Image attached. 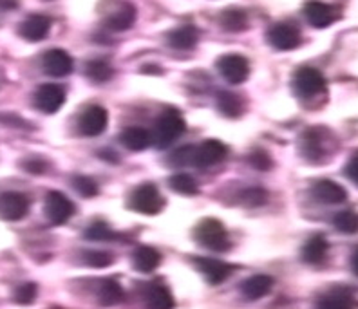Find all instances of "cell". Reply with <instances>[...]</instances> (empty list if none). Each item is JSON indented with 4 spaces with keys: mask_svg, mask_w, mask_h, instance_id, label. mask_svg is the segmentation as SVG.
Here are the masks:
<instances>
[{
    "mask_svg": "<svg viewBox=\"0 0 358 309\" xmlns=\"http://www.w3.org/2000/svg\"><path fill=\"white\" fill-rule=\"evenodd\" d=\"M36 296V286L33 282L20 284V286L15 289V302L18 304H31L35 301Z\"/></svg>",
    "mask_w": 358,
    "mask_h": 309,
    "instance_id": "e575fe53",
    "label": "cell"
},
{
    "mask_svg": "<svg viewBox=\"0 0 358 309\" xmlns=\"http://www.w3.org/2000/svg\"><path fill=\"white\" fill-rule=\"evenodd\" d=\"M147 309H174V299L171 292L162 284H152L145 293Z\"/></svg>",
    "mask_w": 358,
    "mask_h": 309,
    "instance_id": "603a6c76",
    "label": "cell"
},
{
    "mask_svg": "<svg viewBox=\"0 0 358 309\" xmlns=\"http://www.w3.org/2000/svg\"><path fill=\"white\" fill-rule=\"evenodd\" d=\"M194 236H196L197 243L205 246L206 250H210V252L223 253L230 248V237H228L227 228L217 219H203L196 227Z\"/></svg>",
    "mask_w": 358,
    "mask_h": 309,
    "instance_id": "7a4b0ae2",
    "label": "cell"
},
{
    "mask_svg": "<svg viewBox=\"0 0 358 309\" xmlns=\"http://www.w3.org/2000/svg\"><path fill=\"white\" fill-rule=\"evenodd\" d=\"M51 26L52 22L49 17H44V15H31V17H27L20 24L18 33L27 42H40V40H44L49 35Z\"/></svg>",
    "mask_w": 358,
    "mask_h": 309,
    "instance_id": "9a60e30c",
    "label": "cell"
},
{
    "mask_svg": "<svg viewBox=\"0 0 358 309\" xmlns=\"http://www.w3.org/2000/svg\"><path fill=\"white\" fill-rule=\"evenodd\" d=\"M199 40V31L194 26H179L174 31L169 33L166 36V42L169 45L178 51H188V49H194Z\"/></svg>",
    "mask_w": 358,
    "mask_h": 309,
    "instance_id": "d6986e66",
    "label": "cell"
},
{
    "mask_svg": "<svg viewBox=\"0 0 358 309\" xmlns=\"http://www.w3.org/2000/svg\"><path fill=\"white\" fill-rule=\"evenodd\" d=\"M301 150L308 161H320L324 152H326V147H324L322 140V131H319V129H310L306 134L302 136Z\"/></svg>",
    "mask_w": 358,
    "mask_h": 309,
    "instance_id": "44dd1931",
    "label": "cell"
},
{
    "mask_svg": "<svg viewBox=\"0 0 358 309\" xmlns=\"http://www.w3.org/2000/svg\"><path fill=\"white\" fill-rule=\"evenodd\" d=\"M18 6V0H0V11H11Z\"/></svg>",
    "mask_w": 358,
    "mask_h": 309,
    "instance_id": "60d3db41",
    "label": "cell"
},
{
    "mask_svg": "<svg viewBox=\"0 0 358 309\" xmlns=\"http://www.w3.org/2000/svg\"><path fill=\"white\" fill-rule=\"evenodd\" d=\"M328 240L322 236H313L302 248V261L308 262V264H320L328 255Z\"/></svg>",
    "mask_w": 358,
    "mask_h": 309,
    "instance_id": "cb8c5ba5",
    "label": "cell"
},
{
    "mask_svg": "<svg viewBox=\"0 0 358 309\" xmlns=\"http://www.w3.org/2000/svg\"><path fill=\"white\" fill-rule=\"evenodd\" d=\"M268 42L279 51H292L301 44V31L293 24L279 22L268 31Z\"/></svg>",
    "mask_w": 358,
    "mask_h": 309,
    "instance_id": "7c38bea8",
    "label": "cell"
},
{
    "mask_svg": "<svg viewBox=\"0 0 358 309\" xmlns=\"http://www.w3.org/2000/svg\"><path fill=\"white\" fill-rule=\"evenodd\" d=\"M311 196L322 205H341L348 199V192L342 185L335 183L331 179H322V181H317L313 185Z\"/></svg>",
    "mask_w": 358,
    "mask_h": 309,
    "instance_id": "5bb4252c",
    "label": "cell"
},
{
    "mask_svg": "<svg viewBox=\"0 0 358 309\" xmlns=\"http://www.w3.org/2000/svg\"><path fill=\"white\" fill-rule=\"evenodd\" d=\"M192 159H194V147L179 148V150H176V152L171 156V165L181 168V166L192 165Z\"/></svg>",
    "mask_w": 358,
    "mask_h": 309,
    "instance_id": "8d00e7d4",
    "label": "cell"
},
{
    "mask_svg": "<svg viewBox=\"0 0 358 309\" xmlns=\"http://www.w3.org/2000/svg\"><path fill=\"white\" fill-rule=\"evenodd\" d=\"M66 103V89L57 83H44L35 92V107L44 114H55Z\"/></svg>",
    "mask_w": 358,
    "mask_h": 309,
    "instance_id": "9c48e42d",
    "label": "cell"
},
{
    "mask_svg": "<svg viewBox=\"0 0 358 309\" xmlns=\"http://www.w3.org/2000/svg\"><path fill=\"white\" fill-rule=\"evenodd\" d=\"M351 270L358 277V250H355V253L351 255Z\"/></svg>",
    "mask_w": 358,
    "mask_h": 309,
    "instance_id": "b9f144b4",
    "label": "cell"
},
{
    "mask_svg": "<svg viewBox=\"0 0 358 309\" xmlns=\"http://www.w3.org/2000/svg\"><path fill=\"white\" fill-rule=\"evenodd\" d=\"M215 67H217L219 74L223 76V80H227L231 85L245 83L250 76V62L237 52H230V55L219 58Z\"/></svg>",
    "mask_w": 358,
    "mask_h": 309,
    "instance_id": "5b68a950",
    "label": "cell"
},
{
    "mask_svg": "<svg viewBox=\"0 0 358 309\" xmlns=\"http://www.w3.org/2000/svg\"><path fill=\"white\" fill-rule=\"evenodd\" d=\"M219 24L224 31L239 33V31H245L248 27V15H246V11L237 8L224 9L221 17H219Z\"/></svg>",
    "mask_w": 358,
    "mask_h": 309,
    "instance_id": "d4e9b609",
    "label": "cell"
},
{
    "mask_svg": "<svg viewBox=\"0 0 358 309\" xmlns=\"http://www.w3.org/2000/svg\"><path fill=\"white\" fill-rule=\"evenodd\" d=\"M217 109L227 118H239L245 110V103L241 100V96L223 91L217 94Z\"/></svg>",
    "mask_w": 358,
    "mask_h": 309,
    "instance_id": "484cf974",
    "label": "cell"
},
{
    "mask_svg": "<svg viewBox=\"0 0 358 309\" xmlns=\"http://www.w3.org/2000/svg\"><path fill=\"white\" fill-rule=\"evenodd\" d=\"M268 201L266 190L262 188L254 187V188H246L243 194H241V203L246 206H261Z\"/></svg>",
    "mask_w": 358,
    "mask_h": 309,
    "instance_id": "1f68e13d",
    "label": "cell"
},
{
    "mask_svg": "<svg viewBox=\"0 0 358 309\" xmlns=\"http://www.w3.org/2000/svg\"><path fill=\"white\" fill-rule=\"evenodd\" d=\"M228 156V148L223 141L206 140L199 147H194L192 166L197 168H210L223 163Z\"/></svg>",
    "mask_w": 358,
    "mask_h": 309,
    "instance_id": "8992f818",
    "label": "cell"
},
{
    "mask_svg": "<svg viewBox=\"0 0 358 309\" xmlns=\"http://www.w3.org/2000/svg\"><path fill=\"white\" fill-rule=\"evenodd\" d=\"M85 237L91 240H107V239H113L114 233L107 222L96 221V222H92L91 227L85 230Z\"/></svg>",
    "mask_w": 358,
    "mask_h": 309,
    "instance_id": "d6a6232c",
    "label": "cell"
},
{
    "mask_svg": "<svg viewBox=\"0 0 358 309\" xmlns=\"http://www.w3.org/2000/svg\"><path fill=\"white\" fill-rule=\"evenodd\" d=\"M136 22V8L132 4H122L114 9L113 13L109 15V18L105 20V26L107 29L114 31V33H122V31H127L134 26Z\"/></svg>",
    "mask_w": 358,
    "mask_h": 309,
    "instance_id": "e0dca14e",
    "label": "cell"
},
{
    "mask_svg": "<svg viewBox=\"0 0 358 309\" xmlns=\"http://www.w3.org/2000/svg\"><path fill=\"white\" fill-rule=\"evenodd\" d=\"M24 168L31 172V174H42L45 170V163L38 159V157H31V159L24 161Z\"/></svg>",
    "mask_w": 358,
    "mask_h": 309,
    "instance_id": "f35d334b",
    "label": "cell"
},
{
    "mask_svg": "<svg viewBox=\"0 0 358 309\" xmlns=\"http://www.w3.org/2000/svg\"><path fill=\"white\" fill-rule=\"evenodd\" d=\"M250 165L254 166V168L261 170V172H266V170L271 168V157L268 156V152L264 150H255V152L250 154Z\"/></svg>",
    "mask_w": 358,
    "mask_h": 309,
    "instance_id": "74e56055",
    "label": "cell"
},
{
    "mask_svg": "<svg viewBox=\"0 0 358 309\" xmlns=\"http://www.w3.org/2000/svg\"><path fill=\"white\" fill-rule=\"evenodd\" d=\"M129 206L138 214L157 215L165 208V199L156 185L143 183L132 190L131 197H129Z\"/></svg>",
    "mask_w": 358,
    "mask_h": 309,
    "instance_id": "3957f363",
    "label": "cell"
},
{
    "mask_svg": "<svg viewBox=\"0 0 358 309\" xmlns=\"http://www.w3.org/2000/svg\"><path fill=\"white\" fill-rule=\"evenodd\" d=\"M42 69L49 76L64 78V76H69L73 73L75 62H73L69 52L64 51V49H49V51L44 52V57H42Z\"/></svg>",
    "mask_w": 358,
    "mask_h": 309,
    "instance_id": "8fae6325",
    "label": "cell"
},
{
    "mask_svg": "<svg viewBox=\"0 0 358 309\" xmlns=\"http://www.w3.org/2000/svg\"><path fill=\"white\" fill-rule=\"evenodd\" d=\"M120 141L125 148L132 150V152H141L145 148H149L152 145V136L143 127H129L120 136Z\"/></svg>",
    "mask_w": 358,
    "mask_h": 309,
    "instance_id": "ac0fdd59",
    "label": "cell"
},
{
    "mask_svg": "<svg viewBox=\"0 0 358 309\" xmlns=\"http://www.w3.org/2000/svg\"><path fill=\"white\" fill-rule=\"evenodd\" d=\"M345 175H348V178H350L351 181L358 187V152L355 154V156L350 159V163L345 165Z\"/></svg>",
    "mask_w": 358,
    "mask_h": 309,
    "instance_id": "ab89813d",
    "label": "cell"
},
{
    "mask_svg": "<svg viewBox=\"0 0 358 309\" xmlns=\"http://www.w3.org/2000/svg\"><path fill=\"white\" fill-rule=\"evenodd\" d=\"M333 224H335V228L341 233L353 236V233H358V214L353 212V210H344V212L335 215Z\"/></svg>",
    "mask_w": 358,
    "mask_h": 309,
    "instance_id": "4dcf8cb0",
    "label": "cell"
},
{
    "mask_svg": "<svg viewBox=\"0 0 358 309\" xmlns=\"http://www.w3.org/2000/svg\"><path fill=\"white\" fill-rule=\"evenodd\" d=\"M169 185H171L172 190L181 194V196H196L197 192H199L196 179L190 174H187V172H178V174L172 175L169 179Z\"/></svg>",
    "mask_w": 358,
    "mask_h": 309,
    "instance_id": "f546056e",
    "label": "cell"
},
{
    "mask_svg": "<svg viewBox=\"0 0 358 309\" xmlns=\"http://www.w3.org/2000/svg\"><path fill=\"white\" fill-rule=\"evenodd\" d=\"M107 123H109V113L100 105H89L87 109L80 114L78 131L82 136L96 138V136L103 134Z\"/></svg>",
    "mask_w": 358,
    "mask_h": 309,
    "instance_id": "52a82bcc",
    "label": "cell"
},
{
    "mask_svg": "<svg viewBox=\"0 0 358 309\" xmlns=\"http://www.w3.org/2000/svg\"><path fill=\"white\" fill-rule=\"evenodd\" d=\"M304 17L313 27L324 29L336 20V9L326 2H320V0H310L304 6Z\"/></svg>",
    "mask_w": 358,
    "mask_h": 309,
    "instance_id": "4fadbf2b",
    "label": "cell"
},
{
    "mask_svg": "<svg viewBox=\"0 0 358 309\" xmlns=\"http://www.w3.org/2000/svg\"><path fill=\"white\" fill-rule=\"evenodd\" d=\"M29 212V199L20 192H2L0 194V219L20 221Z\"/></svg>",
    "mask_w": 358,
    "mask_h": 309,
    "instance_id": "30bf717a",
    "label": "cell"
},
{
    "mask_svg": "<svg viewBox=\"0 0 358 309\" xmlns=\"http://www.w3.org/2000/svg\"><path fill=\"white\" fill-rule=\"evenodd\" d=\"M132 264L141 273H152L157 266L162 264V255L150 246H140L132 255Z\"/></svg>",
    "mask_w": 358,
    "mask_h": 309,
    "instance_id": "7402d4cb",
    "label": "cell"
},
{
    "mask_svg": "<svg viewBox=\"0 0 358 309\" xmlns=\"http://www.w3.org/2000/svg\"><path fill=\"white\" fill-rule=\"evenodd\" d=\"M75 203L66 197L62 192H49L45 197V217L52 224H64L75 215Z\"/></svg>",
    "mask_w": 358,
    "mask_h": 309,
    "instance_id": "ba28073f",
    "label": "cell"
},
{
    "mask_svg": "<svg viewBox=\"0 0 358 309\" xmlns=\"http://www.w3.org/2000/svg\"><path fill=\"white\" fill-rule=\"evenodd\" d=\"M273 287V279L270 275H254L243 282L241 286V293L245 295L248 301H259L262 296H266Z\"/></svg>",
    "mask_w": 358,
    "mask_h": 309,
    "instance_id": "ffe728a7",
    "label": "cell"
},
{
    "mask_svg": "<svg viewBox=\"0 0 358 309\" xmlns=\"http://www.w3.org/2000/svg\"><path fill=\"white\" fill-rule=\"evenodd\" d=\"M292 83L295 94L304 98V100H310V98H315V96L326 91L324 74L313 67H301L299 71H295Z\"/></svg>",
    "mask_w": 358,
    "mask_h": 309,
    "instance_id": "277c9868",
    "label": "cell"
},
{
    "mask_svg": "<svg viewBox=\"0 0 358 309\" xmlns=\"http://www.w3.org/2000/svg\"><path fill=\"white\" fill-rule=\"evenodd\" d=\"M85 76L94 83H105L113 78V67L103 60H91L85 64Z\"/></svg>",
    "mask_w": 358,
    "mask_h": 309,
    "instance_id": "83f0119b",
    "label": "cell"
},
{
    "mask_svg": "<svg viewBox=\"0 0 358 309\" xmlns=\"http://www.w3.org/2000/svg\"><path fill=\"white\" fill-rule=\"evenodd\" d=\"M196 266L197 270L201 271L203 277H205L212 286H217V284L224 282V280L231 275V270H234L230 264L219 261V259H197Z\"/></svg>",
    "mask_w": 358,
    "mask_h": 309,
    "instance_id": "2e32d148",
    "label": "cell"
},
{
    "mask_svg": "<svg viewBox=\"0 0 358 309\" xmlns=\"http://www.w3.org/2000/svg\"><path fill=\"white\" fill-rule=\"evenodd\" d=\"M73 185H75L76 192L83 197H94L98 194V183L87 175H76L73 179Z\"/></svg>",
    "mask_w": 358,
    "mask_h": 309,
    "instance_id": "836d02e7",
    "label": "cell"
},
{
    "mask_svg": "<svg viewBox=\"0 0 358 309\" xmlns=\"http://www.w3.org/2000/svg\"><path fill=\"white\" fill-rule=\"evenodd\" d=\"M123 287L120 286L116 280L105 279L101 280L100 286H98V299L103 306H116L123 301Z\"/></svg>",
    "mask_w": 358,
    "mask_h": 309,
    "instance_id": "4316f807",
    "label": "cell"
},
{
    "mask_svg": "<svg viewBox=\"0 0 358 309\" xmlns=\"http://www.w3.org/2000/svg\"><path fill=\"white\" fill-rule=\"evenodd\" d=\"M187 131V123H185L183 116L178 110H165V113L156 120L152 131V143L154 147L163 150L169 148L172 143L181 138Z\"/></svg>",
    "mask_w": 358,
    "mask_h": 309,
    "instance_id": "6da1fadb",
    "label": "cell"
},
{
    "mask_svg": "<svg viewBox=\"0 0 358 309\" xmlns=\"http://www.w3.org/2000/svg\"><path fill=\"white\" fill-rule=\"evenodd\" d=\"M317 309H353V299L345 292H331L320 299Z\"/></svg>",
    "mask_w": 358,
    "mask_h": 309,
    "instance_id": "f1b7e54d",
    "label": "cell"
},
{
    "mask_svg": "<svg viewBox=\"0 0 358 309\" xmlns=\"http://www.w3.org/2000/svg\"><path fill=\"white\" fill-rule=\"evenodd\" d=\"M83 261L87 262L89 266H92V268H105V266H109L110 262H113V255L107 252H96V250H92V252H85Z\"/></svg>",
    "mask_w": 358,
    "mask_h": 309,
    "instance_id": "d590c367",
    "label": "cell"
}]
</instances>
